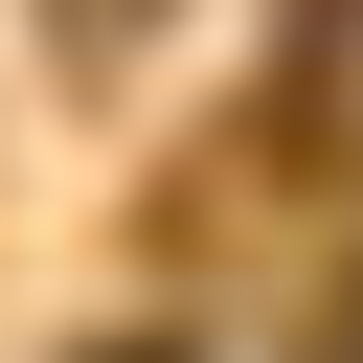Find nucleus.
Here are the masks:
<instances>
[{
    "label": "nucleus",
    "mask_w": 363,
    "mask_h": 363,
    "mask_svg": "<svg viewBox=\"0 0 363 363\" xmlns=\"http://www.w3.org/2000/svg\"><path fill=\"white\" fill-rule=\"evenodd\" d=\"M91 363H182V340H91Z\"/></svg>",
    "instance_id": "nucleus-1"
},
{
    "label": "nucleus",
    "mask_w": 363,
    "mask_h": 363,
    "mask_svg": "<svg viewBox=\"0 0 363 363\" xmlns=\"http://www.w3.org/2000/svg\"><path fill=\"white\" fill-rule=\"evenodd\" d=\"M340 363H363V295H340Z\"/></svg>",
    "instance_id": "nucleus-2"
}]
</instances>
